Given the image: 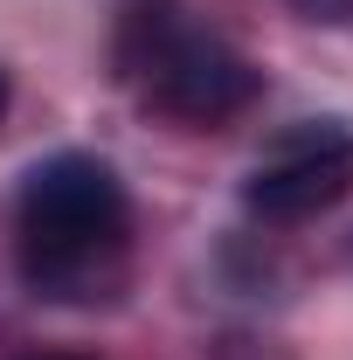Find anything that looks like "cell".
Listing matches in <instances>:
<instances>
[{
	"label": "cell",
	"mask_w": 353,
	"mask_h": 360,
	"mask_svg": "<svg viewBox=\"0 0 353 360\" xmlns=\"http://www.w3.org/2000/svg\"><path fill=\"white\" fill-rule=\"evenodd\" d=\"M7 243H14V270H21L28 298L63 305V312L118 305L139 250L132 194H125L118 167L97 153H49L14 187Z\"/></svg>",
	"instance_id": "6da1fadb"
},
{
	"label": "cell",
	"mask_w": 353,
	"mask_h": 360,
	"mask_svg": "<svg viewBox=\"0 0 353 360\" xmlns=\"http://www.w3.org/2000/svg\"><path fill=\"white\" fill-rule=\"evenodd\" d=\"M111 77L174 132H222L264 104V63L194 0H132L111 28Z\"/></svg>",
	"instance_id": "7a4b0ae2"
},
{
	"label": "cell",
	"mask_w": 353,
	"mask_h": 360,
	"mask_svg": "<svg viewBox=\"0 0 353 360\" xmlns=\"http://www.w3.org/2000/svg\"><path fill=\"white\" fill-rule=\"evenodd\" d=\"M353 194V125L347 118H305L284 125L257 153V167L243 180V208L264 229H298L333 215Z\"/></svg>",
	"instance_id": "3957f363"
},
{
	"label": "cell",
	"mask_w": 353,
	"mask_h": 360,
	"mask_svg": "<svg viewBox=\"0 0 353 360\" xmlns=\"http://www.w3.org/2000/svg\"><path fill=\"white\" fill-rule=\"evenodd\" d=\"M305 14H326V21H353V0H298Z\"/></svg>",
	"instance_id": "277c9868"
},
{
	"label": "cell",
	"mask_w": 353,
	"mask_h": 360,
	"mask_svg": "<svg viewBox=\"0 0 353 360\" xmlns=\"http://www.w3.org/2000/svg\"><path fill=\"white\" fill-rule=\"evenodd\" d=\"M28 360H84V354H28Z\"/></svg>",
	"instance_id": "5b68a950"
},
{
	"label": "cell",
	"mask_w": 353,
	"mask_h": 360,
	"mask_svg": "<svg viewBox=\"0 0 353 360\" xmlns=\"http://www.w3.org/2000/svg\"><path fill=\"white\" fill-rule=\"evenodd\" d=\"M0 118H7V70H0Z\"/></svg>",
	"instance_id": "8992f818"
}]
</instances>
